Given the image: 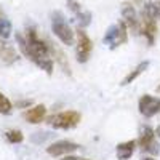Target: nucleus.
Returning a JSON list of instances; mask_svg holds the SVG:
<instances>
[{
    "label": "nucleus",
    "instance_id": "obj_22",
    "mask_svg": "<svg viewBox=\"0 0 160 160\" xmlns=\"http://www.w3.org/2000/svg\"><path fill=\"white\" fill-rule=\"evenodd\" d=\"M130 2H131L133 5H138V7L144 5V0H130Z\"/></svg>",
    "mask_w": 160,
    "mask_h": 160
},
{
    "label": "nucleus",
    "instance_id": "obj_18",
    "mask_svg": "<svg viewBox=\"0 0 160 160\" xmlns=\"http://www.w3.org/2000/svg\"><path fill=\"white\" fill-rule=\"evenodd\" d=\"M11 109H13L11 101L3 95V93H0V114H10Z\"/></svg>",
    "mask_w": 160,
    "mask_h": 160
},
{
    "label": "nucleus",
    "instance_id": "obj_21",
    "mask_svg": "<svg viewBox=\"0 0 160 160\" xmlns=\"http://www.w3.org/2000/svg\"><path fill=\"white\" fill-rule=\"evenodd\" d=\"M64 160H90V158H83V157H72V155H68Z\"/></svg>",
    "mask_w": 160,
    "mask_h": 160
},
{
    "label": "nucleus",
    "instance_id": "obj_10",
    "mask_svg": "<svg viewBox=\"0 0 160 160\" xmlns=\"http://www.w3.org/2000/svg\"><path fill=\"white\" fill-rule=\"evenodd\" d=\"M77 149H80V146L74 141H68V139H61L50 144L47 148V152L51 157H59V155H69L72 152H75Z\"/></svg>",
    "mask_w": 160,
    "mask_h": 160
},
{
    "label": "nucleus",
    "instance_id": "obj_25",
    "mask_svg": "<svg viewBox=\"0 0 160 160\" xmlns=\"http://www.w3.org/2000/svg\"><path fill=\"white\" fill-rule=\"evenodd\" d=\"M157 3H158V5H160V0H157Z\"/></svg>",
    "mask_w": 160,
    "mask_h": 160
},
{
    "label": "nucleus",
    "instance_id": "obj_11",
    "mask_svg": "<svg viewBox=\"0 0 160 160\" xmlns=\"http://www.w3.org/2000/svg\"><path fill=\"white\" fill-rule=\"evenodd\" d=\"M45 117H47V108L43 104H37V106H34V108H31L24 112V118L28 120L29 123H34V125L42 123L45 120Z\"/></svg>",
    "mask_w": 160,
    "mask_h": 160
},
{
    "label": "nucleus",
    "instance_id": "obj_3",
    "mask_svg": "<svg viewBox=\"0 0 160 160\" xmlns=\"http://www.w3.org/2000/svg\"><path fill=\"white\" fill-rule=\"evenodd\" d=\"M51 31L64 45L69 47V45L74 43V31L71 29V26L66 22L61 11L51 13Z\"/></svg>",
    "mask_w": 160,
    "mask_h": 160
},
{
    "label": "nucleus",
    "instance_id": "obj_13",
    "mask_svg": "<svg viewBox=\"0 0 160 160\" xmlns=\"http://www.w3.org/2000/svg\"><path fill=\"white\" fill-rule=\"evenodd\" d=\"M18 59L16 51L13 50L10 45H7L3 40H0V61L5 62V64H11Z\"/></svg>",
    "mask_w": 160,
    "mask_h": 160
},
{
    "label": "nucleus",
    "instance_id": "obj_7",
    "mask_svg": "<svg viewBox=\"0 0 160 160\" xmlns=\"http://www.w3.org/2000/svg\"><path fill=\"white\" fill-rule=\"evenodd\" d=\"M138 109L141 115L148 118L160 114V98L152 96V95H142L138 101Z\"/></svg>",
    "mask_w": 160,
    "mask_h": 160
},
{
    "label": "nucleus",
    "instance_id": "obj_19",
    "mask_svg": "<svg viewBox=\"0 0 160 160\" xmlns=\"http://www.w3.org/2000/svg\"><path fill=\"white\" fill-rule=\"evenodd\" d=\"M77 21L80 26H88L90 24V19H91V15L88 11H82V13H78V15H75Z\"/></svg>",
    "mask_w": 160,
    "mask_h": 160
},
{
    "label": "nucleus",
    "instance_id": "obj_15",
    "mask_svg": "<svg viewBox=\"0 0 160 160\" xmlns=\"http://www.w3.org/2000/svg\"><path fill=\"white\" fill-rule=\"evenodd\" d=\"M148 68H149V61H142V62H139L136 68L133 69V71H131V72L122 80V85H130L131 82H135V80H136V78H138L146 69H148Z\"/></svg>",
    "mask_w": 160,
    "mask_h": 160
},
{
    "label": "nucleus",
    "instance_id": "obj_23",
    "mask_svg": "<svg viewBox=\"0 0 160 160\" xmlns=\"http://www.w3.org/2000/svg\"><path fill=\"white\" fill-rule=\"evenodd\" d=\"M141 160H155V158H154V157H142Z\"/></svg>",
    "mask_w": 160,
    "mask_h": 160
},
{
    "label": "nucleus",
    "instance_id": "obj_9",
    "mask_svg": "<svg viewBox=\"0 0 160 160\" xmlns=\"http://www.w3.org/2000/svg\"><path fill=\"white\" fill-rule=\"evenodd\" d=\"M122 19L128 26V29H131L133 34H139L141 21H139V16H138V13L135 10V5H133L131 2H123L122 3Z\"/></svg>",
    "mask_w": 160,
    "mask_h": 160
},
{
    "label": "nucleus",
    "instance_id": "obj_1",
    "mask_svg": "<svg viewBox=\"0 0 160 160\" xmlns=\"http://www.w3.org/2000/svg\"><path fill=\"white\" fill-rule=\"evenodd\" d=\"M19 50L26 58H29L37 68L45 71L48 75L53 74V56H51V42L45 38H40L35 28H28L22 34L16 35Z\"/></svg>",
    "mask_w": 160,
    "mask_h": 160
},
{
    "label": "nucleus",
    "instance_id": "obj_5",
    "mask_svg": "<svg viewBox=\"0 0 160 160\" xmlns=\"http://www.w3.org/2000/svg\"><path fill=\"white\" fill-rule=\"evenodd\" d=\"M138 146L142 152H148L151 155H157L160 151V146L158 141L155 138V131L151 127H142L141 133H139V138H138Z\"/></svg>",
    "mask_w": 160,
    "mask_h": 160
},
{
    "label": "nucleus",
    "instance_id": "obj_6",
    "mask_svg": "<svg viewBox=\"0 0 160 160\" xmlns=\"http://www.w3.org/2000/svg\"><path fill=\"white\" fill-rule=\"evenodd\" d=\"M93 51V42L88 37V34L78 28L77 29V48H75V55H77V61L78 62H87L91 56Z\"/></svg>",
    "mask_w": 160,
    "mask_h": 160
},
{
    "label": "nucleus",
    "instance_id": "obj_2",
    "mask_svg": "<svg viewBox=\"0 0 160 160\" xmlns=\"http://www.w3.org/2000/svg\"><path fill=\"white\" fill-rule=\"evenodd\" d=\"M102 42L106 45H109L111 50L118 48L120 45H125L128 42V26L125 24V21H118L115 24H112L111 28L106 31Z\"/></svg>",
    "mask_w": 160,
    "mask_h": 160
},
{
    "label": "nucleus",
    "instance_id": "obj_24",
    "mask_svg": "<svg viewBox=\"0 0 160 160\" xmlns=\"http://www.w3.org/2000/svg\"><path fill=\"white\" fill-rule=\"evenodd\" d=\"M157 91H158V93H160V87H158V88H157Z\"/></svg>",
    "mask_w": 160,
    "mask_h": 160
},
{
    "label": "nucleus",
    "instance_id": "obj_16",
    "mask_svg": "<svg viewBox=\"0 0 160 160\" xmlns=\"http://www.w3.org/2000/svg\"><path fill=\"white\" fill-rule=\"evenodd\" d=\"M11 35V22L7 18V15L0 10V37L2 38H8Z\"/></svg>",
    "mask_w": 160,
    "mask_h": 160
},
{
    "label": "nucleus",
    "instance_id": "obj_17",
    "mask_svg": "<svg viewBox=\"0 0 160 160\" xmlns=\"http://www.w3.org/2000/svg\"><path fill=\"white\" fill-rule=\"evenodd\" d=\"M5 138H7L8 142H11V144H18V142H22L24 135H22L19 130H8V131L5 133Z\"/></svg>",
    "mask_w": 160,
    "mask_h": 160
},
{
    "label": "nucleus",
    "instance_id": "obj_4",
    "mask_svg": "<svg viewBox=\"0 0 160 160\" xmlns=\"http://www.w3.org/2000/svg\"><path fill=\"white\" fill-rule=\"evenodd\" d=\"M82 120V115H80L77 111H64L59 114H55L48 117V123L53 128H59V130H69L74 128L80 123Z\"/></svg>",
    "mask_w": 160,
    "mask_h": 160
},
{
    "label": "nucleus",
    "instance_id": "obj_12",
    "mask_svg": "<svg viewBox=\"0 0 160 160\" xmlns=\"http://www.w3.org/2000/svg\"><path fill=\"white\" fill-rule=\"evenodd\" d=\"M136 141L135 139H130V141H125V142H120L117 144V158L118 160H128L133 152H135V148H136Z\"/></svg>",
    "mask_w": 160,
    "mask_h": 160
},
{
    "label": "nucleus",
    "instance_id": "obj_8",
    "mask_svg": "<svg viewBox=\"0 0 160 160\" xmlns=\"http://www.w3.org/2000/svg\"><path fill=\"white\" fill-rule=\"evenodd\" d=\"M139 21H141V28H139V34H142L146 38H148V43L149 45H154V40L157 37V32H158V26H157V19L149 16L148 13H141L139 16Z\"/></svg>",
    "mask_w": 160,
    "mask_h": 160
},
{
    "label": "nucleus",
    "instance_id": "obj_20",
    "mask_svg": "<svg viewBox=\"0 0 160 160\" xmlns=\"http://www.w3.org/2000/svg\"><path fill=\"white\" fill-rule=\"evenodd\" d=\"M68 8L74 13V15H78V13H82V5H80L77 0H68Z\"/></svg>",
    "mask_w": 160,
    "mask_h": 160
},
{
    "label": "nucleus",
    "instance_id": "obj_14",
    "mask_svg": "<svg viewBox=\"0 0 160 160\" xmlns=\"http://www.w3.org/2000/svg\"><path fill=\"white\" fill-rule=\"evenodd\" d=\"M51 56L55 58V61L61 66V69L68 74V75H71V66H69V62H68V58H66V55L58 48V47H55L51 43Z\"/></svg>",
    "mask_w": 160,
    "mask_h": 160
}]
</instances>
